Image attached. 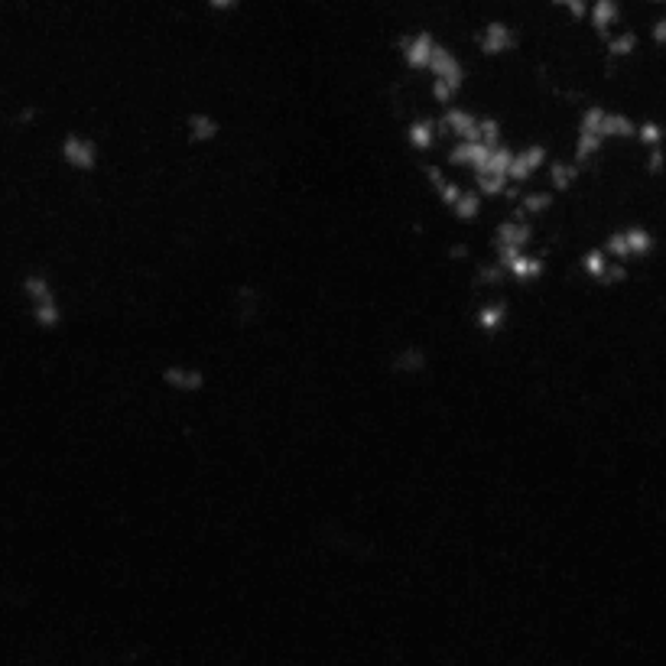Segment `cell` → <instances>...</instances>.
<instances>
[{
	"label": "cell",
	"mask_w": 666,
	"mask_h": 666,
	"mask_svg": "<svg viewBox=\"0 0 666 666\" xmlns=\"http://www.w3.org/2000/svg\"><path fill=\"white\" fill-rule=\"evenodd\" d=\"M637 130V117L611 108V104H585L579 111L576 121V134H572V163H579L582 169H589L598 156L605 153V147L611 143H631Z\"/></svg>",
	"instance_id": "obj_1"
},
{
	"label": "cell",
	"mask_w": 666,
	"mask_h": 666,
	"mask_svg": "<svg viewBox=\"0 0 666 666\" xmlns=\"http://www.w3.org/2000/svg\"><path fill=\"white\" fill-rule=\"evenodd\" d=\"M446 160H449V166L468 169L475 179V189L481 195H488V199H498V195H507L514 189V182H511L514 147H507L504 137L452 143Z\"/></svg>",
	"instance_id": "obj_2"
},
{
	"label": "cell",
	"mask_w": 666,
	"mask_h": 666,
	"mask_svg": "<svg viewBox=\"0 0 666 666\" xmlns=\"http://www.w3.org/2000/svg\"><path fill=\"white\" fill-rule=\"evenodd\" d=\"M533 221L527 218H507L494 231V260H498V270L507 280L517 283H537L546 273V260L533 251Z\"/></svg>",
	"instance_id": "obj_3"
},
{
	"label": "cell",
	"mask_w": 666,
	"mask_h": 666,
	"mask_svg": "<svg viewBox=\"0 0 666 666\" xmlns=\"http://www.w3.org/2000/svg\"><path fill=\"white\" fill-rule=\"evenodd\" d=\"M602 251L621 267H644L657 257L660 251V234L644 225V221H624V225L611 228L602 238Z\"/></svg>",
	"instance_id": "obj_4"
},
{
	"label": "cell",
	"mask_w": 666,
	"mask_h": 666,
	"mask_svg": "<svg viewBox=\"0 0 666 666\" xmlns=\"http://www.w3.org/2000/svg\"><path fill=\"white\" fill-rule=\"evenodd\" d=\"M465 85H468V65L462 59V52L442 39L433 62H429L426 69L429 98H433L439 108H452V104H459Z\"/></svg>",
	"instance_id": "obj_5"
},
{
	"label": "cell",
	"mask_w": 666,
	"mask_h": 666,
	"mask_svg": "<svg viewBox=\"0 0 666 666\" xmlns=\"http://www.w3.org/2000/svg\"><path fill=\"white\" fill-rule=\"evenodd\" d=\"M468 43H472V49L488 62L511 59L520 49V26L511 17H504V13H491V17L475 23Z\"/></svg>",
	"instance_id": "obj_6"
},
{
	"label": "cell",
	"mask_w": 666,
	"mask_h": 666,
	"mask_svg": "<svg viewBox=\"0 0 666 666\" xmlns=\"http://www.w3.org/2000/svg\"><path fill=\"white\" fill-rule=\"evenodd\" d=\"M439 43H442V36L436 30H429V26H413V30H403L394 39V56L410 75H426Z\"/></svg>",
	"instance_id": "obj_7"
},
{
	"label": "cell",
	"mask_w": 666,
	"mask_h": 666,
	"mask_svg": "<svg viewBox=\"0 0 666 666\" xmlns=\"http://www.w3.org/2000/svg\"><path fill=\"white\" fill-rule=\"evenodd\" d=\"M429 182L439 195V202L449 208V212L459 221H475L485 208V195H481L475 186H462L459 179L446 176L442 169H429Z\"/></svg>",
	"instance_id": "obj_8"
},
{
	"label": "cell",
	"mask_w": 666,
	"mask_h": 666,
	"mask_svg": "<svg viewBox=\"0 0 666 666\" xmlns=\"http://www.w3.org/2000/svg\"><path fill=\"white\" fill-rule=\"evenodd\" d=\"M579 270H582L585 280L595 283V286H605V290H615V286H624V283L634 280V270L615 264V260H611L598 244L585 247V251H582Z\"/></svg>",
	"instance_id": "obj_9"
},
{
	"label": "cell",
	"mask_w": 666,
	"mask_h": 666,
	"mask_svg": "<svg viewBox=\"0 0 666 666\" xmlns=\"http://www.w3.org/2000/svg\"><path fill=\"white\" fill-rule=\"evenodd\" d=\"M585 26L598 43H605L611 33H618L624 26V0H592L589 13H585Z\"/></svg>",
	"instance_id": "obj_10"
},
{
	"label": "cell",
	"mask_w": 666,
	"mask_h": 666,
	"mask_svg": "<svg viewBox=\"0 0 666 666\" xmlns=\"http://www.w3.org/2000/svg\"><path fill=\"white\" fill-rule=\"evenodd\" d=\"M62 160L69 163L75 173H95L98 163H101V150L95 137L88 134H78V130H72V134H65L62 140Z\"/></svg>",
	"instance_id": "obj_11"
},
{
	"label": "cell",
	"mask_w": 666,
	"mask_h": 666,
	"mask_svg": "<svg viewBox=\"0 0 666 666\" xmlns=\"http://www.w3.org/2000/svg\"><path fill=\"white\" fill-rule=\"evenodd\" d=\"M26 293H30V299H33L36 322L43 325V329H56L59 319H62V306H59V296L49 286V280L30 277V280H26Z\"/></svg>",
	"instance_id": "obj_12"
},
{
	"label": "cell",
	"mask_w": 666,
	"mask_h": 666,
	"mask_svg": "<svg viewBox=\"0 0 666 666\" xmlns=\"http://www.w3.org/2000/svg\"><path fill=\"white\" fill-rule=\"evenodd\" d=\"M553 156L546 147H540V143H530V147H520L514 150V163H511V182L514 186H527V182L537 179L546 163H550Z\"/></svg>",
	"instance_id": "obj_13"
},
{
	"label": "cell",
	"mask_w": 666,
	"mask_h": 666,
	"mask_svg": "<svg viewBox=\"0 0 666 666\" xmlns=\"http://www.w3.org/2000/svg\"><path fill=\"white\" fill-rule=\"evenodd\" d=\"M637 52H641V33L634 26H621L618 33H611L602 43V56L605 62L618 65V62H631Z\"/></svg>",
	"instance_id": "obj_14"
},
{
	"label": "cell",
	"mask_w": 666,
	"mask_h": 666,
	"mask_svg": "<svg viewBox=\"0 0 666 666\" xmlns=\"http://www.w3.org/2000/svg\"><path fill=\"white\" fill-rule=\"evenodd\" d=\"M163 387L176 390V394H199L205 387V374L195 368V364H182V361H173L163 368Z\"/></svg>",
	"instance_id": "obj_15"
},
{
	"label": "cell",
	"mask_w": 666,
	"mask_h": 666,
	"mask_svg": "<svg viewBox=\"0 0 666 666\" xmlns=\"http://www.w3.org/2000/svg\"><path fill=\"white\" fill-rule=\"evenodd\" d=\"M546 182H550V192L556 195V192H569V189H576V182L585 176V169L579 166V163H572L569 156H559V160H550L546 163Z\"/></svg>",
	"instance_id": "obj_16"
},
{
	"label": "cell",
	"mask_w": 666,
	"mask_h": 666,
	"mask_svg": "<svg viewBox=\"0 0 666 666\" xmlns=\"http://www.w3.org/2000/svg\"><path fill=\"white\" fill-rule=\"evenodd\" d=\"M189 143H212L221 137V121L212 111H189L186 121H182Z\"/></svg>",
	"instance_id": "obj_17"
},
{
	"label": "cell",
	"mask_w": 666,
	"mask_h": 666,
	"mask_svg": "<svg viewBox=\"0 0 666 666\" xmlns=\"http://www.w3.org/2000/svg\"><path fill=\"white\" fill-rule=\"evenodd\" d=\"M631 143L637 147V153L663 150L666 147V121H660V117H637V130H634Z\"/></svg>",
	"instance_id": "obj_18"
},
{
	"label": "cell",
	"mask_w": 666,
	"mask_h": 666,
	"mask_svg": "<svg viewBox=\"0 0 666 666\" xmlns=\"http://www.w3.org/2000/svg\"><path fill=\"white\" fill-rule=\"evenodd\" d=\"M439 121L436 117H413V121L407 124V143L416 150V153H429L439 143Z\"/></svg>",
	"instance_id": "obj_19"
},
{
	"label": "cell",
	"mask_w": 666,
	"mask_h": 666,
	"mask_svg": "<svg viewBox=\"0 0 666 666\" xmlns=\"http://www.w3.org/2000/svg\"><path fill=\"white\" fill-rule=\"evenodd\" d=\"M553 199L556 195L550 189H533L527 195H520L517 199V218H537V215H546L553 208Z\"/></svg>",
	"instance_id": "obj_20"
},
{
	"label": "cell",
	"mask_w": 666,
	"mask_h": 666,
	"mask_svg": "<svg viewBox=\"0 0 666 666\" xmlns=\"http://www.w3.org/2000/svg\"><path fill=\"white\" fill-rule=\"evenodd\" d=\"M507 319H511V312H507V306L504 303H481L478 306V312H475V325L481 332H488V335H494V332H501L504 325H507Z\"/></svg>",
	"instance_id": "obj_21"
},
{
	"label": "cell",
	"mask_w": 666,
	"mask_h": 666,
	"mask_svg": "<svg viewBox=\"0 0 666 666\" xmlns=\"http://www.w3.org/2000/svg\"><path fill=\"white\" fill-rule=\"evenodd\" d=\"M423 368H426V351L423 348L410 345V348H403V351H397V355H394V371L416 374V371H423Z\"/></svg>",
	"instance_id": "obj_22"
},
{
	"label": "cell",
	"mask_w": 666,
	"mask_h": 666,
	"mask_svg": "<svg viewBox=\"0 0 666 666\" xmlns=\"http://www.w3.org/2000/svg\"><path fill=\"white\" fill-rule=\"evenodd\" d=\"M543 4L556 13H563L569 23H585V13H589L592 0H543Z\"/></svg>",
	"instance_id": "obj_23"
},
{
	"label": "cell",
	"mask_w": 666,
	"mask_h": 666,
	"mask_svg": "<svg viewBox=\"0 0 666 666\" xmlns=\"http://www.w3.org/2000/svg\"><path fill=\"white\" fill-rule=\"evenodd\" d=\"M199 7L208 13V17L225 20V17H234V13H241L244 0H199Z\"/></svg>",
	"instance_id": "obj_24"
},
{
	"label": "cell",
	"mask_w": 666,
	"mask_h": 666,
	"mask_svg": "<svg viewBox=\"0 0 666 666\" xmlns=\"http://www.w3.org/2000/svg\"><path fill=\"white\" fill-rule=\"evenodd\" d=\"M647 36H650V43H654L657 49H666V13H660V17L650 20Z\"/></svg>",
	"instance_id": "obj_25"
},
{
	"label": "cell",
	"mask_w": 666,
	"mask_h": 666,
	"mask_svg": "<svg viewBox=\"0 0 666 666\" xmlns=\"http://www.w3.org/2000/svg\"><path fill=\"white\" fill-rule=\"evenodd\" d=\"M647 4H654V7H663V4H666V0H647Z\"/></svg>",
	"instance_id": "obj_26"
}]
</instances>
